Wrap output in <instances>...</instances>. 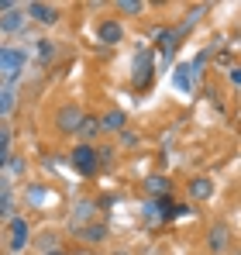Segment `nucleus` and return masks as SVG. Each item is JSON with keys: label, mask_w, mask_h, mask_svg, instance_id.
Returning <instances> with one entry per match:
<instances>
[{"label": "nucleus", "mask_w": 241, "mask_h": 255, "mask_svg": "<svg viewBox=\"0 0 241 255\" xmlns=\"http://www.w3.org/2000/svg\"><path fill=\"white\" fill-rule=\"evenodd\" d=\"M7 162H10V169H14V172H24V169H28V162H24V159H17V155H10Z\"/></svg>", "instance_id": "23"}, {"label": "nucleus", "mask_w": 241, "mask_h": 255, "mask_svg": "<svg viewBox=\"0 0 241 255\" xmlns=\"http://www.w3.org/2000/svg\"><path fill=\"white\" fill-rule=\"evenodd\" d=\"M114 162V148L107 145V148H97V166H111Z\"/></svg>", "instance_id": "21"}, {"label": "nucleus", "mask_w": 241, "mask_h": 255, "mask_svg": "<svg viewBox=\"0 0 241 255\" xmlns=\"http://www.w3.org/2000/svg\"><path fill=\"white\" fill-rule=\"evenodd\" d=\"M141 7H145L141 0H120L118 3V10H124V14H141Z\"/></svg>", "instance_id": "20"}, {"label": "nucleus", "mask_w": 241, "mask_h": 255, "mask_svg": "<svg viewBox=\"0 0 241 255\" xmlns=\"http://www.w3.org/2000/svg\"><path fill=\"white\" fill-rule=\"evenodd\" d=\"M24 7H14V10H7V14H0V31H7V35H14V31H21L24 28Z\"/></svg>", "instance_id": "9"}, {"label": "nucleus", "mask_w": 241, "mask_h": 255, "mask_svg": "<svg viewBox=\"0 0 241 255\" xmlns=\"http://www.w3.org/2000/svg\"><path fill=\"white\" fill-rule=\"evenodd\" d=\"M69 162H73V169L80 172V176H93V172L100 169V166H97V148L86 145V141H80V145L69 152Z\"/></svg>", "instance_id": "3"}, {"label": "nucleus", "mask_w": 241, "mask_h": 255, "mask_svg": "<svg viewBox=\"0 0 241 255\" xmlns=\"http://www.w3.org/2000/svg\"><path fill=\"white\" fill-rule=\"evenodd\" d=\"M228 80H231L235 86L241 83V69H238V66H231V69H228Z\"/></svg>", "instance_id": "24"}, {"label": "nucleus", "mask_w": 241, "mask_h": 255, "mask_svg": "<svg viewBox=\"0 0 241 255\" xmlns=\"http://www.w3.org/2000/svg\"><path fill=\"white\" fill-rule=\"evenodd\" d=\"M210 193H214V179H207V176L190 179V197H193V200H207Z\"/></svg>", "instance_id": "13"}, {"label": "nucleus", "mask_w": 241, "mask_h": 255, "mask_svg": "<svg viewBox=\"0 0 241 255\" xmlns=\"http://www.w3.org/2000/svg\"><path fill=\"white\" fill-rule=\"evenodd\" d=\"M134 73H131V80L138 90H145V86L152 83V73H155V55H152V48H138V55H134Z\"/></svg>", "instance_id": "2"}, {"label": "nucleus", "mask_w": 241, "mask_h": 255, "mask_svg": "<svg viewBox=\"0 0 241 255\" xmlns=\"http://www.w3.org/2000/svg\"><path fill=\"white\" fill-rule=\"evenodd\" d=\"M0 193H10V179H3V176H0Z\"/></svg>", "instance_id": "27"}, {"label": "nucleus", "mask_w": 241, "mask_h": 255, "mask_svg": "<svg viewBox=\"0 0 241 255\" xmlns=\"http://www.w3.org/2000/svg\"><path fill=\"white\" fill-rule=\"evenodd\" d=\"M7 159H10V152H0V169L7 166Z\"/></svg>", "instance_id": "28"}, {"label": "nucleus", "mask_w": 241, "mask_h": 255, "mask_svg": "<svg viewBox=\"0 0 241 255\" xmlns=\"http://www.w3.org/2000/svg\"><path fill=\"white\" fill-rule=\"evenodd\" d=\"M14 217V193H0V221Z\"/></svg>", "instance_id": "17"}, {"label": "nucleus", "mask_w": 241, "mask_h": 255, "mask_svg": "<svg viewBox=\"0 0 241 255\" xmlns=\"http://www.w3.org/2000/svg\"><path fill=\"white\" fill-rule=\"evenodd\" d=\"M0 152H10V128L0 125Z\"/></svg>", "instance_id": "22"}, {"label": "nucleus", "mask_w": 241, "mask_h": 255, "mask_svg": "<svg viewBox=\"0 0 241 255\" xmlns=\"http://www.w3.org/2000/svg\"><path fill=\"white\" fill-rule=\"evenodd\" d=\"M7 245H10V252H24L31 245V224L24 217H17V214L10 217V242Z\"/></svg>", "instance_id": "4"}, {"label": "nucleus", "mask_w": 241, "mask_h": 255, "mask_svg": "<svg viewBox=\"0 0 241 255\" xmlns=\"http://www.w3.org/2000/svg\"><path fill=\"white\" fill-rule=\"evenodd\" d=\"M152 42H155V48H159V55H162V62H169L172 55H176V35H172V28H159L155 35H152Z\"/></svg>", "instance_id": "7"}, {"label": "nucleus", "mask_w": 241, "mask_h": 255, "mask_svg": "<svg viewBox=\"0 0 241 255\" xmlns=\"http://www.w3.org/2000/svg\"><path fill=\"white\" fill-rule=\"evenodd\" d=\"M80 118H83L80 104H66V107H59V114H55V128H59L62 134H73V131L80 128Z\"/></svg>", "instance_id": "5"}, {"label": "nucleus", "mask_w": 241, "mask_h": 255, "mask_svg": "<svg viewBox=\"0 0 241 255\" xmlns=\"http://www.w3.org/2000/svg\"><path fill=\"white\" fill-rule=\"evenodd\" d=\"M14 7H17L14 0H0V14H7V10H14Z\"/></svg>", "instance_id": "26"}, {"label": "nucleus", "mask_w": 241, "mask_h": 255, "mask_svg": "<svg viewBox=\"0 0 241 255\" xmlns=\"http://www.w3.org/2000/svg\"><path fill=\"white\" fill-rule=\"evenodd\" d=\"M24 17H35L38 24H55V21H59V7L41 3V0H31V3H24Z\"/></svg>", "instance_id": "6"}, {"label": "nucleus", "mask_w": 241, "mask_h": 255, "mask_svg": "<svg viewBox=\"0 0 241 255\" xmlns=\"http://www.w3.org/2000/svg\"><path fill=\"white\" fill-rule=\"evenodd\" d=\"M120 255H124V252H120Z\"/></svg>", "instance_id": "30"}, {"label": "nucleus", "mask_w": 241, "mask_h": 255, "mask_svg": "<svg viewBox=\"0 0 241 255\" xmlns=\"http://www.w3.org/2000/svg\"><path fill=\"white\" fill-rule=\"evenodd\" d=\"M80 238L86 242V245H100V242L107 238V224H104V221H97V224H86V228H80Z\"/></svg>", "instance_id": "12"}, {"label": "nucleus", "mask_w": 241, "mask_h": 255, "mask_svg": "<svg viewBox=\"0 0 241 255\" xmlns=\"http://www.w3.org/2000/svg\"><path fill=\"white\" fill-rule=\"evenodd\" d=\"M41 255H66L62 249H48V252H41Z\"/></svg>", "instance_id": "29"}, {"label": "nucleus", "mask_w": 241, "mask_h": 255, "mask_svg": "<svg viewBox=\"0 0 241 255\" xmlns=\"http://www.w3.org/2000/svg\"><path fill=\"white\" fill-rule=\"evenodd\" d=\"M124 125H127V114L124 111H107L100 118V134H120Z\"/></svg>", "instance_id": "8"}, {"label": "nucleus", "mask_w": 241, "mask_h": 255, "mask_svg": "<svg viewBox=\"0 0 241 255\" xmlns=\"http://www.w3.org/2000/svg\"><path fill=\"white\" fill-rule=\"evenodd\" d=\"M38 59H41V62H52V59H55V42L38 38Z\"/></svg>", "instance_id": "18"}, {"label": "nucleus", "mask_w": 241, "mask_h": 255, "mask_svg": "<svg viewBox=\"0 0 241 255\" xmlns=\"http://www.w3.org/2000/svg\"><path fill=\"white\" fill-rule=\"evenodd\" d=\"M120 141H124V145H134V141H138V138H134V134H131V131H120Z\"/></svg>", "instance_id": "25"}, {"label": "nucleus", "mask_w": 241, "mask_h": 255, "mask_svg": "<svg viewBox=\"0 0 241 255\" xmlns=\"http://www.w3.org/2000/svg\"><path fill=\"white\" fill-rule=\"evenodd\" d=\"M207 245H210V252H224L228 249V228H214L210 238H207Z\"/></svg>", "instance_id": "16"}, {"label": "nucleus", "mask_w": 241, "mask_h": 255, "mask_svg": "<svg viewBox=\"0 0 241 255\" xmlns=\"http://www.w3.org/2000/svg\"><path fill=\"white\" fill-rule=\"evenodd\" d=\"M97 38L104 45H118L124 38V28H120L118 21H100V28H97Z\"/></svg>", "instance_id": "10"}, {"label": "nucleus", "mask_w": 241, "mask_h": 255, "mask_svg": "<svg viewBox=\"0 0 241 255\" xmlns=\"http://www.w3.org/2000/svg\"><path fill=\"white\" fill-rule=\"evenodd\" d=\"M145 190H148L152 197H165V193L172 190V183H169L165 176H159V172H155V176H148V179H145Z\"/></svg>", "instance_id": "14"}, {"label": "nucleus", "mask_w": 241, "mask_h": 255, "mask_svg": "<svg viewBox=\"0 0 241 255\" xmlns=\"http://www.w3.org/2000/svg\"><path fill=\"white\" fill-rule=\"evenodd\" d=\"M172 80H176V86H179V90H190L197 76H193V69H190V62H183V66H176V73H172Z\"/></svg>", "instance_id": "15"}, {"label": "nucleus", "mask_w": 241, "mask_h": 255, "mask_svg": "<svg viewBox=\"0 0 241 255\" xmlns=\"http://www.w3.org/2000/svg\"><path fill=\"white\" fill-rule=\"evenodd\" d=\"M76 131H80V138L86 141V145H93V138L100 134V118H93V114H83V118H80V128H76Z\"/></svg>", "instance_id": "11"}, {"label": "nucleus", "mask_w": 241, "mask_h": 255, "mask_svg": "<svg viewBox=\"0 0 241 255\" xmlns=\"http://www.w3.org/2000/svg\"><path fill=\"white\" fill-rule=\"evenodd\" d=\"M24 62H28L24 48H0V76H3V83H14L21 76Z\"/></svg>", "instance_id": "1"}, {"label": "nucleus", "mask_w": 241, "mask_h": 255, "mask_svg": "<svg viewBox=\"0 0 241 255\" xmlns=\"http://www.w3.org/2000/svg\"><path fill=\"white\" fill-rule=\"evenodd\" d=\"M10 107H14V93L10 90H0V118L10 114Z\"/></svg>", "instance_id": "19"}]
</instances>
